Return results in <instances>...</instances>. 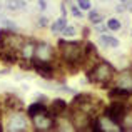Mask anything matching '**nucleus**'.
Instances as JSON below:
<instances>
[{
  "label": "nucleus",
  "mask_w": 132,
  "mask_h": 132,
  "mask_svg": "<svg viewBox=\"0 0 132 132\" xmlns=\"http://www.w3.org/2000/svg\"><path fill=\"white\" fill-rule=\"evenodd\" d=\"M59 48H60L62 60L65 62L69 69L75 70V69L84 67V47L79 42H59Z\"/></svg>",
  "instance_id": "1"
},
{
  "label": "nucleus",
  "mask_w": 132,
  "mask_h": 132,
  "mask_svg": "<svg viewBox=\"0 0 132 132\" xmlns=\"http://www.w3.org/2000/svg\"><path fill=\"white\" fill-rule=\"evenodd\" d=\"M75 34H77V30H75V27H65L64 30H62V35L64 37H67V39H70V37H74Z\"/></svg>",
  "instance_id": "20"
},
{
  "label": "nucleus",
  "mask_w": 132,
  "mask_h": 132,
  "mask_svg": "<svg viewBox=\"0 0 132 132\" xmlns=\"http://www.w3.org/2000/svg\"><path fill=\"white\" fill-rule=\"evenodd\" d=\"M25 2L23 0H7V9L12 10V12H19V10L25 9Z\"/></svg>",
  "instance_id": "15"
},
{
  "label": "nucleus",
  "mask_w": 132,
  "mask_h": 132,
  "mask_svg": "<svg viewBox=\"0 0 132 132\" xmlns=\"http://www.w3.org/2000/svg\"><path fill=\"white\" fill-rule=\"evenodd\" d=\"M0 52H2V44H0Z\"/></svg>",
  "instance_id": "30"
},
{
  "label": "nucleus",
  "mask_w": 132,
  "mask_h": 132,
  "mask_svg": "<svg viewBox=\"0 0 132 132\" xmlns=\"http://www.w3.org/2000/svg\"><path fill=\"white\" fill-rule=\"evenodd\" d=\"M45 105H44V102H39V100H37V102H34L32 105L29 107V109H27V114H29L30 117H34V116H37V114H40V112H45Z\"/></svg>",
  "instance_id": "14"
},
{
  "label": "nucleus",
  "mask_w": 132,
  "mask_h": 132,
  "mask_svg": "<svg viewBox=\"0 0 132 132\" xmlns=\"http://www.w3.org/2000/svg\"><path fill=\"white\" fill-rule=\"evenodd\" d=\"M32 67L35 69V72L40 75V77L47 79V80H50V79H54V65L50 64V62H44V60H35L34 59L32 60Z\"/></svg>",
  "instance_id": "6"
},
{
  "label": "nucleus",
  "mask_w": 132,
  "mask_h": 132,
  "mask_svg": "<svg viewBox=\"0 0 132 132\" xmlns=\"http://www.w3.org/2000/svg\"><path fill=\"white\" fill-rule=\"evenodd\" d=\"M37 99H39V102H45V100H47L45 95H37Z\"/></svg>",
  "instance_id": "28"
},
{
  "label": "nucleus",
  "mask_w": 132,
  "mask_h": 132,
  "mask_svg": "<svg viewBox=\"0 0 132 132\" xmlns=\"http://www.w3.org/2000/svg\"><path fill=\"white\" fill-rule=\"evenodd\" d=\"M5 104H7V107H9V109H12V110L22 109V102H20V99H17V97H12V95L7 97Z\"/></svg>",
  "instance_id": "16"
},
{
  "label": "nucleus",
  "mask_w": 132,
  "mask_h": 132,
  "mask_svg": "<svg viewBox=\"0 0 132 132\" xmlns=\"http://www.w3.org/2000/svg\"><path fill=\"white\" fill-rule=\"evenodd\" d=\"M99 44L104 45V47H107V48H117L119 47V40L114 39V37H110V35H100L99 37Z\"/></svg>",
  "instance_id": "13"
},
{
  "label": "nucleus",
  "mask_w": 132,
  "mask_h": 132,
  "mask_svg": "<svg viewBox=\"0 0 132 132\" xmlns=\"http://www.w3.org/2000/svg\"><path fill=\"white\" fill-rule=\"evenodd\" d=\"M39 9L40 10H45V9H47V2H45V0H39Z\"/></svg>",
  "instance_id": "25"
},
{
  "label": "nucleus",
  "mask_w": 132,
  "mask_h": 132,
  "mask_svg": "<svg viewBox=\"0 0 132 132\" xmlns=\"http://www.w3.org/2000/svg\"><path fill=\"white\" fill-rule=\"evenodd\" d=\"M70 10H72V15H74V17H77V19H82V12H80V9H77L75 5H72V7H70Z\"/></svg>",
  "instance_id": "23"
},
{
  "label": "nucleus",
  "mask_w": 132,
  "mask_h": 132,
  "mask_svg": "<svg viewBox=\"0 0 132 132\" xmlns=\"http://www.w3.org/2000/svg\"><path fill=\"white\" fill-rule=\"evenodd\" d=\"M120 27H122L120 20H117V19H109L107 20V29L109 30H120Z\"/></svg>",
  "instance_id": "19"
},
{
  "label": "nucleus",
  "mask_w": 132,
  "mask_h": 132,
  "mask_svg": "<svg viewBox=\"0 0 132 132\" xmlns=\"http://www.w3.org/2000/svg\"><path fill=\"white\" fill-rule=\"evenodd\" d=\"M27 127H29V124H27V119L23 114L20 112H13L12 116H10L9 122H7V129L12 130V132H20V130H25Z\"/></svg>",
  "instance_id": "5"
},
{
  "label": "nucleus",
  "mask_w": 132,
  "mask_h": 132,
  "mask_svg": "<svg viewBox=\"0 0 132 132\" xmlns=\"http://www.w3.org/2000/svg\"><path fill=\"white\" fill-rule=\"evenodd\" d=\"M124 129H132V114H126L124 117V122H122Z\"/></svg>",
  "instance_id": "21"
},
{
  "label": "nucleus",
  "mask_w": 132,
  "mask_h": 132,
  "mask_svg": "<svg viewBox=\"0 0 132 132\" xmlns=\"http://www.w3.org/2000/svg\"><path fill=\"white\" fill-rule=\"evenodd\" d=\"M67 110V102L64 99H55L52 100V105H50V116L52 117H59L62 114H65Z\"/></svg>",
  "instance_id": "10"
},
{
  "label": "nucleus",
  "mask_w": 132,
  "mask_h": 132,
  "mask_svg": "<svg viewBox=\"0 0 132 132\" xmlns=\"http://www.w3.org/2000/svg\"><path fill=\"white\" fill-rule=\"evenodd\" d=\"M0 59H2L3 64L13 65V64H17V62H19V52L9 50V48H2V52H0Z\"/></svg>",
  "instance_id": "11"
},
{
  "label": "nucleus",
  "mask_w": 132,
  "mask_h": 132,
  "mask_svg": "<svg viewBox=\"0 0 132 132\" xmlns=\"http://www.w3.org/2000/svg\"><path fill=\"white\" fill-rule=\"evenodd\" d=\"M35 45L32 40H23L22 47H20V57L27 62H32L34 60V55H35Z\"/></svg>",
  "instance_id": "8"
},
{
  "label": "nucleus",
  "mask_w": 132,
  "mask_h": 132,
  "mask_svg": "<svg viewBox=\"0 0 132 132\" xmlns=\"http://www.w3.org/2000/svg\"><path fill=\"white\" fill-rule=\"evenodd\" d=\"M130 95H132L130 90L122 89V87H117V85L112 90H109V99L110 100H120V102H124V100H127Z\"/></svg>",
  "instance_id": "9"
},
{
  "label": "nucleus",
  "mask_w": 132,
  "mask_h": 132,
  "mask_svg": "<svg viewBox=\"0 0 132 132\" xmlns=\"http://www.w3.org/2000/svg\"><path fill=\"white\" fill-rule=\"evenodd\" d=\"M32 122H34V127H35L37 130H52V129L57 127V124H55V117H52L50 114H47V110L37 114V116H34Z\"/></svg>",
  "instance_id": "4"
},
{
  "label": "nucleus",
  "mask_w": 132,
  "mask_h": 132,
  "mask_svg": "<svg viewBox=\"0 0 132 132\" xmlns=\"http://www.w3.org/2000/svg\"><path fill=\"white\" fill-rule=\"evenodd\" d=\"M126 10H127V12H132V2H129V0H127V5H126Z\"/></svg>",
  "instance_id": "26"
},
{
  "label": "nucleus",
  "mask_w": 132,
  "mask_h": 132,
  "mask_svg": "<svg viewBox=\"0 0 132 132\" xmlns=\"http://www.w3.org/2000/svg\"><path fill=\"white\" fill-rule=\"evenodd\" d=\"M126 114H127V109H126V105H124L120 100H114V102L105 109V117L110 119L112 122L119 124V126H122Z\"/></svg>",
  "instance_id": "3"
},
{
  "label": "nucleus",
  "mask_w": 132,
  "mask_h": 132,
  "mask_svg": "<svg viewBox=\"0 0 132 132\" xmlns=\"http://www.w3.org/2000/svg\"><path fill=\"white\" fill-rule=\"evenodd\" d=\"M77 7H80V10H90V2L89 0H77Z\"/></svg>",
  "instance_id": "22"
},
{
  "label": "nucleus",
  "mask_w": 132,
  "mask_h": 132,
  "mask_svg": "<svg viewBox=\"0 0 132 132\" xmlns=\"http://www.w3.org/2000/svg\"><path fill=\"white\" fill-rule=\"evenodd\" d=\"M65 27H67V19H65V17H60L59 20H55V22L52 23L50 29H52V32L57 34V32H62V30H64Z\"/></svg>",
  "instance_id": "17"
},
{
  "label": "nucleus",
  "mask_w": 132,
  "mask_h": 132,
  "mask_svg": "<svg viewBox=\"0 0 132 132\" xmlns=\"http://www.w3.org/2000/svg\"><path fill=\"white\" fill-rule=\"evenodd\" d=\"M89 20L94 23V25H99V23L104 20V13L102 12H97V10H92V12L89 13Z\"/></svg>",
  "instance_id": "18"
},
{
  "label": "nucleus",
  "mask_w": 132,
  "mask_h": 132,
  "mask_svg": "<svg viewBox=\"0 0 132 132\" xmlns=\"http://www.w3.org/2000/svg\"><path fill=\"white\" fill-rule=\"evenodd\" d=\"M117 87H122V89H127L132 92V74L130 72H122V74L119 75V79H117L116 82Z\"/></svg>",
  "instance_id": "12"
},
{
  "label": "nucleus",
  "mask_w": 132,
  "mask_h": 132,
  "mask_svg": "<svg viewBox=\"0 0 132 132\" xmlns=\"http://www.w3.org/2000/svg\"><path fill=\"white\" fill-rule=\"evenodd\" d=\"M52 57H54V48H52V45H48V44H45V42L35 45V55H34L35 60L50 62Z\"/></svg>",
  "instance_id": "7"
},
{
  "label": "nucleus",
  "mask_w": 132,
  "mask_h": 132,
  "mask_svg": "<svg viewBox=\"0 0 132 132\" xmlns=\"http://www.w3.org/2000/svg\"><path fill=\"white\" fill-rule=\"evenodd\" d=\"M39 25L40 27H45V25H47V17H40V19H39Z\"/></svg>",
  "instance_id": "24"
},
{
  "label": "nucleus",
  "mask_w": 132,
  "mask_h": 132,
  "mask_svg": "<svg viewBox=\"0 0 132 132\" xmlns=\"http://www.w3.org/2000/svg\"><path fill=\"white\" fill-rule=\"evenodd\" d=\"M89 80L92 84L100 85V89H105L116 77V69L109 62H97L92 69H89Z\"/></svg>",
  "instance_id": "2"
},
{
  "label": "nucleus",
  "mask_w": 132,
  "mask_h": 132,
  "mask_svg": "<svg viewBox=\"0 0 132 132\" xmlns=\"http://www.w3.org/2000/svg\"><path fill=\"white\" fill-rule=\"evenodd\" d=\"M119 2H127V0H119Z\"/></svg>",
  "instance_id": "29"
},
{
  "label": "nucleus",
  "mask_w": 132,
  "mask_h": 132,
  "mask_svg": "<svg viewBox=\"0 0 132 132\" xmlns=\"http://www.w3.org/2000/svg\"><path fill=\"white\" fill-rule=\"evenodd\" d=\"M116 10H117V12H126V5H119Z\"/></svg>",
  "instance_id": "27"
}]
</instances>
